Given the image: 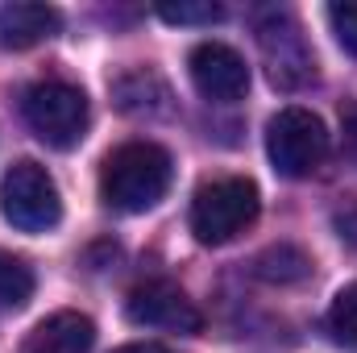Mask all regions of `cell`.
<instances>
[{
	"label": "cell",
	"instance_id": "1",
	"mask_svg": "<svg viewBox=\"0 0 357 353\" xmlns=\"http://www.w3.org/2000/svg\"><path fill=\"white\" fill-rule=\"evenodd\" d=\"M171 154L158 142H125L100 167V200L116 212H146L171 191Z\"/></svg>",
	"mask_w": 357,
	"mask_h": 353
},
{
	"label": "cell",
	"instance_id": "2",
	"mask_svg": "<svg viewBox=\"0 0 357 353\" xmlns=\"http://www.w3.org/2000/svg\"><path fill=\"white\" fill-rule=\"evenodd\" d=\"M258 208L262 200L254 179H208L191 195V233L199 246H225L258 220Z\"/></svg>",
	"mask_w": 357,
	"mask_h": 353
},
{
	"label": "cell",
	"instance_id": "3",
	"mask_svg": "<svg viewBox=\"0 0 357 353\" xmlns=\"http://www.w3.org/2000/svg\"><path fill=\"white\" fill-rule=\"evenodd\" d=\"M21 112H25V125L33 129V137L54 150H71L88 133V96L63 80L29 84L21 96Z\"/></svg>",
	"mask_w": 357,
	"mask_h": 353
},
{
	"label": "cell",
	"instance_id": "4",
	"mask_svg": "<svg viewBox=\"0 0 357 353\" xmlns=\"http://www.w3.org/2000/svg\"><path fill=\"white\" fill-rule=\"evenodd\" d=\"M266 154L282 179H307L328 158V129L307 108H282L266 125Z\"/></svg>",
	"mask_w": 357,
	"mask_h": 353
},
{
	"label": "cell",
	"instance_id": "5",
	"mask_svg": "<svg viewBox=\"0 0 357 353\" xmlns=\"http://www.w3.org/2000/svg\"><path fill=\"white\" fill-rule=\"evenodd\" d=\"M0 216L21 233H50L63 220L59 183L38 163H13L0 179Z\"/></svg>",
	"mask_w": 357,
	"mask_h": 353
},
{
	"label": "cell",
	"instance_id": "6",
	"mask_svg": "<svg viewBox=\"0 0 357 353\" xmlns=\"http://www.w3.org/2000/svg\"><path fill=\"white\" fill-rule=\"evenodd\" d=\"M258 50H262V63H266V75L274 88L299 91L316 84V54H312L299 21L287 8H274L258 21Z\"/></svg>",
	"mask_w": 357,
	"mask_h": 353
},
{
	"label": "cell",
	"instance_id": "7",
	"mask_svg": "<svg viewBox=\"0 0 357 353\" xmlns=\"http://www.w3.org/2000/svg\"><path fill=\"white\" fill-rule=\"evenodd\" d=\"M125 316L142 329H162V333H199L204 316L187 299V291L171 278H150L137 283L125 299Z\"/></svg>",
	"mask_w": 357,
	"mask_h": 353
},
{
	"label": "cell",
	"instance_id": "8",
	"mask_svg": "<svg viewBox=\"0 0 357 353\" xmlns=\"http://www.w3.org/2000/svg\"><path fill=\"white\" fill-rule=\"evenodd\" d=\"M187 75L195 91L212 104H233L250 91V67L245 59L225 46V42H199L191 54H187Z\"/></svg>",
	"mask_w": 357,
	"mask_h": 353
},
{
	"label": "cell",
	"instance_id": "9",
	"mask_svg": "<svg viewBox=\"0 0 357 353\" xmlns=\"http://www.w3.org/2000/svg\"><path fill=\"white\" fill-rule=\"evenodd\" d=\"M63 29V13L50 4H4L0 8V50H29Z\"/></svg>",
	"mask_w": 357,
	"mask_h": 353
},
{
	"label": "cell",
	"instance_id": "10",
	"mask_svg": "<svg viewBox=\"0 0 357 353\" xmlns=\"http://www.w3.org/2000/svg\"><path fill=\"white\" fill-rule=\"evenodd\" d=\"M91 345L96 324L84 312H54L25 337L21 353H91Z\"/></svg>",
	"mask_w": 357,
	"mask_h": 353
},
{
	"label": "cell",
	"instance_id": "11",
	"mask_svg": "<svg viewBox=\"0 0 357 353\" xmlns=\"http://www.w3.org/2000/svg\"><path fill=\"white\" fill-rule=\"evenodd\" d=\"M112 96H116V104H121L125 112H162L167 100H171L167 84H162L158 75H150V71L121 75V80L112 84Z\"/></svg>",
	"mask_w": 357,
	"mask_h": 353
},
{
	"label": "cell",
	"instance_id": "12",
	"mask_svg": "<svg viewBox=\"0 0 357 353\" xmlns=\"http://www.w3.org/2000/svg\"><path fill=\"white\" fill-rule=\"evenodd\" d=\"M254 274L262 278V283H278V287H287V283H303L307 274H312V258L299 250V246H270L262 250L258 258H254Z\"/></svg>",
	"mask_w": 357,
	"mask_h": 353
},
{
	"label": "cell",
	"instance_id": "13",
	"mask_svg": "<svg viewBox=\"0 0 357 353\" xmlns=\"http://www.w3.org/2000/svg\"><path fill=\"white\" fill-rule=\"evenodd\" d=\"M33 295V270L21 254L0 250V308H25Z\"/></svg>",
	"mask_w": 357,
	"mask_h": 353
},
{
	"label": "cell",
	"instance_id": "14",
	"mask_svg": "<svg viewBox=\"0 0 357 353\" xmlns=\"http://www.w3.org/2000/svg\"><path fill=\"white\" fill-rule=\"evenodd\" d=\"M324 324H328V337H333L337 345L357 350V283H349V287L337 291V299H333Z\"/></svg>",
	"mask_w": 357,
	"mask_h": 353
},
{
	"label": "cell",
	"instance_id": "15",
	"mask_svg": "<svg viewBox=\"0 0 357 353\" xmlns=\"http://www.w3.org/2000/svg\"><path fill=\"white\" fill-rule=\"evenodd\" d=\"M158 17L162 21H171V25H216L220 17H225V8L220 4H212V0H204V4H158Z\"/></svg>",
	"mask_w": 357,
	"mask_h": 353
},
{
	"label": "cell",
	"instance_id": "16",
	"mask_svg": "<svg viewBox=\"0 0 357 353\" xmlns=\"http://www.w3.org/2000/svg\"><path fill=\"white\" fill-rule=\"evenodd\" d=\"M328 25H333L337 42L357 59V4H333L328 8Z\"/></svg>",
	"mask_w": 357,
	"mask_h": 353
},
{
	"label": "cell",
	"instance_id": "17",
	"mask_svg": "<svg viewBox=\"0 0 357 353\" xmlns=\"http://www.w3.org/2000/svg\"><path fill=\"white\" fill-rule=\"evenodd\" d=\"M341 129H345V154H349V163L357 167V100H349L341 108Z\"/></svg>",
	"mask_w": 357,
	"mask_h": 353
},
{
	"label": "cell",
	"instance_id": "18",
	"mask_svg": "<svg viewBox=\"0 0 357 353\" xmlns=\"http://www.w3.org/2000/svg\"><path fill=\"white\" fill-rule=\"evenodd\" d=\"M337 229H341V237H345V241H354V246H357V208H349V212H341V216H337Z\"/></svg>",
	"mask_w": 357,
	"mask_h": 353
},
{
	"label": "cell",
	"instance_id": "19",
	"mask_svg": "<svg viewBox=\"0 0 357 353\" xmlns=\"http://www.w3.org/2000/svg\"><path fill=\"white\" fill-rule=\"evenodd\" d=\"M112 353H171L167 345H154V341H137V345H121V350Z\"/></svg>",
	"mask_w": 357,
	"mask_h": 353
}]
</instances>
